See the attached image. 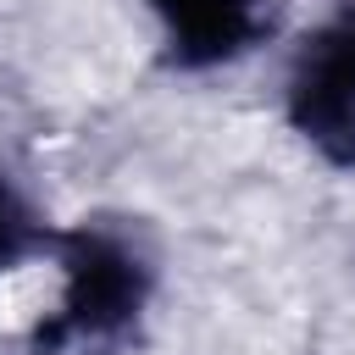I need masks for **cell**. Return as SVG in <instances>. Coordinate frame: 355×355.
Wrapping results in <instances>:
<instances>
[{
	"label": "cell",
	"mask_w": 355,
	"mask_h": 355,
	"mask_svg": "<svg viewBox=\"0 0 355 355\" xmlns=\"http://www.w3.org/2000/svg\"><path fill=\"white\" fill-rule=\"evenodd\" d=\"M294 122L333 155L355 161V17L316 33L294 72Z\"/></svg>",
	"instance_id": "obj_1"
},
{
	"label": "cell",
	"mask_w": 355,
	"mask_h": 355,
	"mask_svg": "<svg viewBox=\"0 0 355 355\" xmlns=\"http://www.w3.org/2000/svg\"><path fill=\"white\" fill-rule=\"evenodd\" d=\"M67 277H72V288H67V327L105 333V327H116L139 305V266L116 244H105V239L78 233L72 255H67Z\"/></svg>",
	"instance_id": "obj_2"
},
{
	"label": "cell",
	"mask_w": 355,
	"mask_h": 355,
	"mask_svg": "<svg viewBox=\"0 0 355 355\" xmlns=\"http://www.w3.org/2000/svg\"><path fill=\"white\" fill-rule=\"evenodd\" d=\"M166 28H172V50L183 67H205L233 55L250 33H255V11L250 0H150Z\"/></svg>",
	"instance_id": "obj_3"
},
{
	"label": "cell",
	"mask_w": 355,
	"mask_h": 355,
	"mask_svg": "<svg viewBox=\"0 0 355 355\" xmlns=\"http://www.w3.org/2000/svg\"><path fill=\"white\" fill-rule=\"evenodd\" d=\"M22 233H28V222H22V211H17V200L0 189V266L22 250Z\"/></svg>",
	"instance_id": "obj_4"
}]
</instances>
